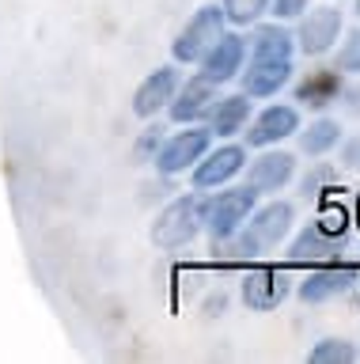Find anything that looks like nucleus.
<instances>
[{"label":"nucleus","instance_id":"nucleus-23","mask_svg":"<svg viewBox=\"0 0 360 364\" xmlns=\"http://www.w3.org/2000/svg\"><path fill=\"white\" fill-rule=\"evenodd\" d=\"M224 8V19H228V27H254L258 19L269 16V0H220Z\"/></svg>","mask_w":360,"mask_h":364},{"label":"nucleus","instance_id":"nucleus-31","mask_svg":"<svg viewBox=\"0 0 360 364\" xmlns=\"http://www.w3.org/2000/svg\"><path fill=\"white\" fill-rule=\"evenodd\" d=\"M356 284H360V277H356Z\"/></svg>","mask_w":360,"mask_h":364},{"label":"nucleus","instance_id":"nucleus-16","mask_svg":"<svg viewBox=\"0 0 360 364\" xmlns=\"http://www.w3.org/2000/svg\"><path fill=\"white\" fill-rule=\"evenodd\" d=\"M220 95V87L217 84H209L201 73H182V84H178L175 91V99L167 102V118H171L175 125H190V122H201L205 118V110H209V102Z\"/></svg>","mask_w":360,"mask_h":364},{"label":"nucleus","instance_id":"nucleus-22","mask_svg":"<svg viewBox=\"0 0 360 364\" xmlns=\"http://www.w3.org/2000/svg\"><path fill=\"white\" fill-rule=\"evenodd\" d=\"M330 53H334V68L342 76H360V27H345Z\"/></svg>","mask_w":360,"mask_h":364},{"label":"nucleus","instance_id":"nucleus-29","mask_svg":"<svg viewBox=\"0 0 360 364\" xmlns=\"http://www.w3.org/2000/svg\"><path fill=\"white\" fill-rule=\"evenodd\" d=\"M353 16L360 19V0H353Z\"/></svg>","mask_w":360,"mask_h":364},{"label":"nucleus","instance_id":"nucleus-5","mask_svg":"<svg viewBox=\"0 0 360 364\" xmlns=\"http://www.w3.org/2000/svg\"><path fill=\"white\" fill-rule=\"evenodd\" d=\"M246 156H251V148H246L239 136H235V141H212L209 152L186 171V175H190V190L209 193V190L228 186V182H235V178L243 175Z\"/></svg>","mask_w":360,"mask_h":364},{"label":"nucleus","instance_id":"nucleus-19","mask_svg":"<svg viewBox=\"0 0 360 364\" xmlns=\"http://www.w3.org/2000/svg\"><path fill=\"white\" fill-rule=\"evenodd\" d=\"M330 190H337V167L330 159H311V167L300 175V198H330Z\"/></svg>","mask_w":360,"mask_h":364},{"label":"nucleus","instance_id":"nucleus-14","mask_svg":"<svg viewBox=\"0 0 360 364\" xmlns=\"http://www.w3.org/2000/svg\"><path fill=\"white\" fill-rule=\"evenodd\" d=\"M342 87H345V76L337 73L334 65H315V68H307L300 80H292V99H296L300 110L326 114L330 107H337Z\"/></svg>","mask_w":360,"mask_h":364},{"label":"nucleus","instance_id":"nucleus-27","mask_svg":"<svg viewBox=\"0 0 360 364\" xmlns=\"http://www.w3.org/2000/svg\"><path fill=\"white\" fill-rule=\"evenodd\" d=\"M337 107H342L345 114H353V118H360V80H356V84H345V87H342Z\"/></svg>","mask_w":360,"mask_h":364},{"label":"nucleus","instance_id":"nucleus-12","mask_svg":"<svg viewBox=\"0 0 360 364\" xmlns=\"http://www.w3.org/2000/svg\"><path fill=\"white\" fill-rule=\"evenodd\" d=\"M296 76V57H246L239 80V91L251 99H277Z\"/></svg>","mask_w":360,"mask_h":364},{"label":"nucleus","instance_id":"nucleus-8","mask_svg":"<svg viewBox=\"0 0 360 364\" xmlns=\"http://www.w3.org/2000/svg\"><path fill=\"white\" fill-rule=\"evenodd\" d=\"M296 167L300 159L296 152H288V148H258V156H246V167H243V182L251 186L258 198H277L280 190H288L292 182H296Z\"/></svg>","mask_w":360,"mask_h":364},{"label":"nucleus","instance_id":"nucleus-9","mask_svg":"<svg viewBox=\"0 0 360 364\" xmlns=\"http://www.w3.org/2000/svg\"><path fill=\"white\" fill-rule=\"evenodd\" d=\"M292 284H296V277L285 266H251L239 281V300L246 311L266 315V311H277L288 300Z\"/></svg>","mask_w":360,"mask_h":364},{"label":"nucleus","instance_id":"nucleus-6","mask_svg":"<svg viewBox=\"0 0 360 364\" xmlns=\"http://www.w3.org/2000/svg\"><path fill=\"white\" fill-rule=\"evenodd\" d=\"M209 148H212V133L201 122L178 125L175 133L163 136V144H160V152H156L152 167H156V175H163V178H178V175H186V171L194 167Z\"/></svg>","mask_w":360,"mask_h":364},{"label":"nucleus","instance_id":"nucleus-18","mask_svg":"<svg viewBox=\"0 0 360 364\" xmlns=\"http://www.w3.org/2000/svg\"><path fill=\"white\" fill-rule=\"evenodd\" d=\"M342 136H345L342 122L330 118V114H315V122L296 129V148H300V156H307V159H322L342 144Z\"/></svg>","mask_w":360,"mask_h":364},{"label":"nucleus","instance_id":"nucleus-24","mask_svg":"<svg viewBox=\"0 0 360 364\" xmlns=\"http://www.w3.org/2000/svg\"><path fill=\"white\" fill-rule=\"evenodd\" d=\"M167 129L160 125V118H148V125L137 133V141H133V164H152L156 152H160Z\"/></svg>","mask_w":360,"mask_h":364},{"label":"nucleus","instance_id":"nucleus-30","mask_svg":"<svg viewBox=\"0 0 360 364\" xmlns=\"http://www.w3.org/2000/svg\"><path fill=\"white\" fill-rule=\"evenodd\" d=\"M356 357H360V349H356Z\"/></svg>","mask_w":360,"mask_h":364},{"label":"nucleus","instance_id":"nucleus-4","mask_svg":"<svg viewBox=\"0 0 360 364\" xmlns=\"http://www.w3.org/2000/svg\"><path fill=\"white\" fill-rule=\"evenodd\" d=\"M345 31V11L337 8V0H326V4H311L292 27V38H296V53L319 61L337 46Z\"/></svg>","mask_w":360,"mask_h":364},{"label":"nucleus","instance_id":"nucleus-13","mask_svg":"<svg viewBox=\"0 0 360 364\" xmlns=\"http://www.w3.org/2000/svg\"><path fill=\"white\" fill-rule=\"evenodd\" d=\"M178 84H182V68H178L175 61H167V65H156L152 73L144 76L137 87H133L129 110L137 114L141 122H148V118H160V114L167 110V102L175 99Z\"/></svg>","mask_w":360,"mask_h":364},{"label":"nucleus","instance_id":"nucleus-2","mask_svg":"<svg viewBox=\"0 0 360 364\" xmlns=\"http://www.w3.org/2000/svg\"><path fill=\"white\" fill-rule=\"evenodd\" d=\"M201 235V193L186 190L175 193L171 201L156 213V220L148 228V239L160 250H182Z\"/></svg>","mask_w":360,"mask_h":364},{"label":"nucleus","instance_id":"nucleus-26","mask_svg":"<svg viewBox=\"0 0 360 364\" xmlns=\"http://www.w3.org/2000/svg\"><path fill=\"white\" fill-rule=\"evenodd\" d=\"M334 152H337V159H342L345 171H360V133L342 136V144H337Z\"/></svg>","mask_w":360,"mask_h":364},{"label":"nucleus","instance_id":"nucleus-28","mask_svg":"<svg viewBox=\"0 0 360 364\" xmlns=\"http://www.w3.org/2000/svg\"><path fill=\"white\" fill-rule=\"evenodd\" d=\"M349 213H353V228L360 232V190H356V198H353V209H349Z\"/></svg>","mask_w":360,"mask_h":364},{"label":"nucleus","instance_id":"nucleus-25","mask_svg":"<svg viewBox=\"0 0 360 364\" xmlns=\"http://www.w3.org/2000/svg\"><path fill=\"white\" fill-rule=\"evenodd\" d=\"M307 8H311V0H269V19L296 23Z\"/></svg>","mask_w":360,"mask_h":364},{"label":"nucleus","instance_id":"nucleus-7","mask_svg":"<svg viewBox=\"0 0 360 364\" xmlns=\"http://www.w3.org/2000/svg\"><path fill=\"white\" fill-rule=\"evenodd\" d=\"M303 125V110L296 107V102H266L262 110H254L251 114V122L243 125V133H239V141L246 148H273V144H285L296 136V129Z\"/></svg>","mask_w":360,"mask_h":364},{"label":"nucleus","instance_id":"nucleus-21","mask_svg":"<svg viewBox=\"0 0 360 364\" xmlns=\"http://www.w3.org/2000/svg\"><path fill=\"white\" fill-rule=\"evenodd\" d=\"M307 360L311 364H353L360 357H356V346L349 338H319L311 346Z\"/></svg>","mask_w":360,"mask_h":364},{"label":"nucleus","instance_id":"nucleus-10","mask_svg":"<svg viewBox=\"0 0 360 364\" xmlns=\"http://www.w3.org/2000/svg\"><path fill=\"white\" fill-rule=\"evenodd\" d=\"M360 277V266L356 262H319V266H307V273L292 284V292L300 296L303 304H330L337 296H345L349 289L356 284Z\"/></svg>","mask_w":360,"mask_h":364},{"label":"nucleus","instance_id":"nucleus-3","mask_svg":"<svg viewBox=\"0 0 360 364\" xmlns=\"http://www.w3.org/2000/svg\"><path fill=\"white\" fill-rule=\"evenodd\" d=\"M224 27H228V19H224V8L220 4L194 8V16H190L182 27H178V34L171 38V61L178 68H194L201 57H205L209 46L224 34Z\"/></svg>","mask_w":360,"mask_h":364},{"label":"nucleus","instance_id":"nucleus-11","mask_svg":"<svg viewBox=\"0 0 360 364\" xmlns=\"http://www.w3.org/2000/svg\"><path fill=\"white\" fill-rule=\"evenodd\" d=\"M243 65H246V31L224 27V34L209 46L205 57L194 65V73H201L209 84L224 87V84H231V80L243 73Z\"/></svg>","mask_w":360,"mask_h":364},{"label":"nucleus","instance_id":"nucleus-17","mask_svg":"<svg viewBox=\"0 0 360 364\" xmlns=\"http://www.w3.org/2000/svg\"><path fill=\"white\" fill-rule=\"evenodd\" d=\"M345 250L342 239L326 235L319 224H303L296 235L288 239V266H319V262H330Z\"/></svg>","mask_w":360,"mask_h":364},{"label":"nucleus","instance_id":"nucleus-1","mask_svg":"<svg viewBox=\"0 0 360 364\" xmlns=\"http://www.w3.org/2000/svg\"><path fill=\"white\" fill-rule=\"evenodd\" d=\"M258 201L262 198H258L246 182H239V186L228 182V186H220V190L201 193V232H205L212 243H224V239H231L246 224V216L254 213Z\"/></svg>","mask_w":360,"mask_h":364},{"label":"nucleus","instance_id":"nucleus-20","mask_svg":"<svg viewBox=\"0 0 360 364\" xmlns=\"http://www.w3.org/2000/svg\"><path fill=\"white\" fill-rule=\"evenodd\" d=\"M315 224H319L326 235L349 243V232H353V213H349L337 198H322V209H319V216H315Z\"/></svg>","mask_w":360,"mask_h":364},{"label":"nucleus","instance_id":"nucleus-15","mask_svg":"<svg viewBox=\"0 0 360 364\" xmlns=\"http://www.w3.org/2000/svg\"><path fill=\"white\" fill-rule=\"evenodd\" d=\"M254 114V99L243 95V91H231V95H220L209 102L205 118H201V125L212 133V141H235V136L243 133V125L251 122Z\"/></svg>","mask_w":360,"mask_h":364}]
</instances>
